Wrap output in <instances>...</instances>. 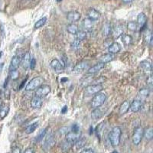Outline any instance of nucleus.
<instances>
[{
  "label": "nucleus",
  "mask_w": 153,
  "mask_h": 153,
  "mask_svg": "<svg viewBox=\"0 0 153 153\" xmlns=\"http://www.w3.org/2000/svg\"><path fill=\"white\" fill-rule=\"evenodd\" d=\"M146 82H147V85H148L149 88V90L151 91L152 89V87H153V79H152V75H149V77L147 78Z\"/></svg>",
  "instance_id": "a19ab883"
},
{
  "label": "nucleus",
  "mask_w": 153,
  "mask_h": 153,
  "mask_svg": "<svg viewBox=\"0 0 153 153\" xmlns=\"http://www.w3.org/2000/svg\"><path fill=\"white\" fill-rule=\"evenodd\" d=\"M1 55H2V52L0 53V57H1Z\"/></svg>",
  "instance_id": "4d7b16f0"
},
{
  "label": "nucleus",
  "mask_w": 153,
  "mask_h": 153,
  "mask_svg": "<svg viewBox=\"0 0 153 153\" xmlns=\"http://www.w3.org/2000/svg\"><path fill=\"white\" fill-rule=\"evenodd\" d=\"M138 25H140V27H143L146 25H147V18L145 13L141 12L139 13L137 16V22Z\"/></svg>",
  "instance_id": "412c9836"
},
{
  "label": "nucleus",
  "mask_w": 153,
  "mask_h": 153,
  "mask_svg": "<svg viewBox=\"0 0 153 153\" xmlns=\"http://www.w3.org/2000/svg\"><path fill=\"white\" fill-rule=\"evenodd\" d=\"M122 1L124 3H130V2H132L133 0H122Z\"/></svg>",
  "instance_id": "603ef678"
},
{
  "label": "nucleus",
  "mask_w": 153,
  "mask_h": 153,
  "mask_svg": "<svg viewBox=\"0 0 153 153\" xmlns=\"http://www.w3.org/2000/svg\"><path fill=\"white\" fill-rule=\"evenodd\" d=\"M80 153H94V151L92 149H85L82 150Z\"/></svg>",
  "instance_id": "49530a36"
},
{
  "label": "nucleus",
  "mask_w": 153,
  "mask_h": 153,
  "mask_svg": "<svg viewBox=\"0 0 153 153\" xmlns=\"http://www.w3.org/2000/svg\"><path fill=\"white\" fill-rule=\"evenodd\" d=\"M106 100V95L104 93H98V94H95L94 97H93L92 100H91V107L93 109H97V108H100L103 103H105V101Z\"/></svg>",
  "instance_id": "f03ea898"
},
{
  "label": "nucleus",
  "mask_w": 153,
  "mask_h": 153,
  "mask_svg": "<svg viewBox=\"0 0 153 153\" xmlns=\"http://www.w3.org/2000/svg\"><path fill=\"white\" fill-rule=\"evenodd\" d=\"M144 38L145 41L147 42V44L152 45L153 42V36L152 34V31L149 29H146V32H145L144 35Z\"/></svg>",
  "instance_id": "393cba45"
},
{
  "label": "nucleus",
  "mask_w": 153,
  "mask_h": 153,
  "mask_svg": "<svg viewBox=\"0 0 153 153\" xmlns=\"http://www.w3.org/2000/svg\"><path fill=\"white\" fill-rule=\"evenodd\" d=\"M12 153H21V149L18 146H15L14 148L12 149Z\"/></svg>",
  "instance_id": "a18cd8bd"
},
{
  "label": "nucleus",
  "mask_w": 153,
  "mask_h": 153,
  "mask_svg": "<svg viewBox=\"0 0 153 153\" xmlns=\"http://www.w3.org/2000/svg\"><path fill=\"white\" fill-rule=\"evenodd\" d=\"M35 66H36V60H35V58H31V62H30L29 68H31V70H33L35 69Z\"/></svg>",
  "instance_id": "37998d69"
},
{
  "label": "nucleus",
  "mask_w": 153,
  "mask_h": 153,
  "mask_svg": "<svg viewBox=\"0 0 153 153\" xmlns=\"http://www.w3.org/2000/svg\"><path fill=\"white\" fill-rule=\"evenodd\" d=\"M23 153H35V152H34V149L32 148H28L25 150Z\"/></svg>",
  "instance_id": "de8ad7c7"
},
{
  "label": "nucleus",
  "mask_w": 153,
  "mask_h": 153,
  "mask_svg": "<svg viewBox=\"0 0 153 153\" xmlns=\"http://www.w3.org/2000/svg\"><path fill=\"white\" fill-rule=\"evenodd\" d=\"M21 65V57L19 55H15L12 57L9 65V71L13 70H17Z\"/></svg>",
  "instance_id": "1a4fd4ad"
},
{
  "label": "nucleus",
  "mask_w": 153,
  "mask_h": 153,
  "mask_svg": "<svg viewBox=\"0 0 153 153\" xmlns=\"http://www.w3.org/2000/svg\"><path fill=\"white\" fill-rule=\"evenodd\" d=\"M80 43H81V41H80L79 39L76 38V39H74V40L71 42V48H78L79 46L80 45Z\"/></svg>",
  "instance_id": "79ce46f5"
},
{
  "label": "nucleus",
  "mask_w": 153,
  "mask_h": 153,
  "mask_svg": "<svg viewBox=\"0 0 153 153\" xmlns=\"http://www.w3.org/2000/svg\"><path fill=\"white\" fill-rule=\"evenodd\" d=\"M112 26L110 23H106L103 25V35L105 36H109L112 33Z\"/></svg>",
  "instance_id": "7c9ffc66"
},
{
  "label": "nucleus",
  "mask_w": 153,
  "mask_h": 153,
  "mask_svg": "<svg viewBox=\"0 0 153 153\" xmlns=\"http://www.w3.org/2000/svg\"><path fill=\"white\" fill-rule=\"evenodd\" d=\"M143 136L146 140H151L153 138V128L152 126L148 127L145 131H143Z\"/></svg>",
  "instance_id": "bb28decb"
},
{
  "label": "nucleus",
  "mask_w": 153,
  "mask_h": 153,
  "mask_svg": "<svg viewBox=\"0 0 153 153\" xmlns=\"http://www.w3.org/2000/svg\"><path fill=\"white\" fill-rule=\"evenodd\" d=\"M105 67V64L103 63H97V64H96L94 66L91 67V68H89L87 70V73L91 74H97L100 71V70L103 69V68Z\"/></svg>",
  "instance_id": "4468645a"
},
{
  "label": "nucleus",
  "mask_w": 153,
  "mask_h": 153,
  "mask_svg": "<svg viewBox=\"0 0 153 153\" xmlns=\"http://www.w3.org/2000/svg\"><path fill=\"white\" fill-rule=\"evenodd\" d=\"M129 106H130V103L129 101L125 100L123 103L121 104L120 107V110H119V113L120 115H123L125 113H126L128 112V110H129Z\"/></svg>",
  "instance_id": "4be33fe9"
},
{
  "label": "nucleus",
  "mask_w": 153,
  "mask_h": 153,
  "mask_svg": "<svg viewBox=\"0 0 153 153\" xmlns=\"http://www.w3.org/2000/svg\"><path fill=\"white\" fill-rule=\"evenodd\" d=\"M127 28L129 31H136L138 29V24L136 22H129L127 24Z\"/></svg>",
  "instance_id": "2f4dec72"
},
{
  "label": "nucleus",
  "mask_w": 153,
  "mask_h": 153,
  "mask_svg": "<svg viewBox=\"0 0 153 153\" xmlns=\"http://www.w3.org/2000/svg\"><path fill=\"white\" fill-rule=\"evenodd\" d=\"M44 80L42 76H35V78L30 80L28 84L25 87V91H35L37 88L40 87L41 85L43 84Z\"/></svg>",
  "instance_id": "7ed1b4c3"
},
{
  "label": "nucleus",
  "mask_w": 153,
  "mask_h": 153,
  "mask_svg": "<svg viewBox=\"0 0 153 153\" xmlns=\"http://www.w3.org/2000/svg\"><path fill=\"white\" fill-rule=\"evenodd\" d=\"M51 92V87L48 84H42L38 88L36 89L35 91V96L38 97H46L49 93Z\"/></svg>",
  "instance_id": "423d86ee"
},
{
  "label": "nucleus",
  "mask_w": 153,
  "mask_h": 153,
  "mask_svg": "<svg viewBox=\"0 0 153 153\" xmlns=\"http://www.w3.org/2000/svg\"><path fill=\"white\" fill-rule=\"evenodd\" d=\"M102 116L101 114V111L100 110L99 108H97V109H94V111L91 113V117L94 120H97V119H100Z\"/></svg>",
  "instance_id": "473e14b6"
},
{
  "label": "nucleus",
  "mask_w": 153,
  "mask_h": 153,
  "mask_svg": "<svg viewBox=\"0 0 153 153\" xmlns=\"http://www.w3.org/2000/svg\"><path fill=\"white\" fill-rule=\"evenodd\" d=\"M112 34H113L114 38H118L119 37L121 36L123 34V28L122 25H117L113 29H112Z\"/></svg>",
  "instance_id": "aec40b11"
},
{
  "label": "nucleus",
  "mask_w": 153,
  "mask_h": 153,
  "mask_svg": "<svg viewBox=\"0 0 153 153\" xmlns=\"http://www.w3.org/2000/svg\"><path fill=\"white\" fill-rule=\"evenodd\" d=\"M103 123H100L99 125L97 126V127L96 128V133H97V136L98 138H100V134L103 129Z\"/></svg>",
  "instance_id": "58836bf2"
},
{
  "label": "nucleus",
  "mask_w": 153,
  "mask_h": 153,
  "mask_svg": "<svg viewBox=\"0 0 153 153\" xmlns=\"http://www.w3.org/2000/svg\"><path fill=\"white\" fill-rule=\"evenodd\" d=\"M76 38L79 39L80 41L84 40V39L87 38V31H84V30L78 31V32L76 34Z\"/></svg>",
  "instance_id": "72a5a7b5"
},
{
  "label": "nucleus",
  "mask_w": 153,
  "mask_h": 153,
  "mask_svg": "<svg viewBox=\"0 0 153 153\" xmlns=\"http://www.w3.org/2000/svg\"><path fill=\"white\" fill-rule=\"evenodd\" d=\"M51 67L54 70V71L57 73H61L64 71V65L62 63L60 62L59 60L57 59H53L50 63Z\"/></svg>",
  "instance_id": "9d476101"
},
{
  "label": "nucleus",
  "mask_w": 153,
  "mask_h": 153,
  "mask_svg": "<svg viewBox=\"0 0 153 153\" xmlns=\"http://www.w3.org/2000/svg\"><path fill=\"white\" fill-rule=\"evenodd\" d=\"M46 22H47V18L43 17L42 19H40L38 21H37L35 24V29H38V28H40L42 27H43L45 25Z\"/></svg>",
  "instance_id": "c756f323"
},
{
  "label": "nucleus",
  "mask_w": 153,
  "mask_h": 153,
  "mask_svg": "<svg viewBox=\"0 0 153 153\" xmlns=\"http://www.w3.org/2000/svg\"><path fill=\"white\" fill-rule=\"evenodd\" d=\"M61 1H62V0H57V2H61Z\"/></svg>",
  "instance_id": "6e6d98bb"
},
{
  "label": "nucleus",
  "mask_w": 153,
  "mask_h": 153,
  "mask_svg": "<svg viewBox=\"0 0 153 153\" xmlns=\"http://www.w3.org/2000/svg\"><path fill=\"white\" fill-rule=\"evenodd\" d=\"M71 132H80V127L77 124H74L72 126V129H71Z\"/></svg>",
  "instance_id": "c03bdc74"
},
{
  "label": "nucleus",
  "mask_w": 153,
  "mask_h": 153,
  "mask_svg": "<svg viewBox=\"0 0 153 153\" xmlns=\"http://www.w3.org/2000/svg\"><path fill=\"white\" fill-rule=\"evenodd\" d=\"M139 67L143 70L144 73L147 74H151L152 72V66L151 63L147 61H143L139 64Z\"/></svg>",
  "instance_id": "9b49d317"
},
{
  "label": "nucleus",
  "mask_w": 153,
  "mask_h": 153,
  "mask_svg": "<svg viewBox=\"0 0 153 153\" xmlns=\"http://www.w3.org/2000/svg\"><path fill=\"white\" fill-rule=\"evenodd\" d=\"M31 54L29 52H26L23 55L22 58H21V65L24 69H28L29 68L30 62H31Z\"/></svg>",
  "instance_id": "ddd939ff"
},
{
  "label": "nucleus",
  "mask_w": 153,
  "mask_h": 153,
  "mask_svg": "<svg viewBox=\"0 0 153 153\" xmlns=\"http://www.w3.org/2000/svg\"><path fill=\"white\" fill-rule=\"evenodd\" d=\"M9 111V106H3V105H2V106L0 107V119L2 120V119L5 118V117L7 116Z\"/></svg>",
  "instance_id": "cd10ccee"
},
{
  "label": "nucleus",
  "mask_w": 153,
  "mask_h": 153,
  "mask_svg": "<svg viewBox=\"0 0 153 153\" xmlns=\"http://www.w3.org/2000/svg\"><path fill=\"white\" fill-rule=\"evenodd\" d=\"M67 31H68V33H70L71 35H76V34L78 32L79 28L78 26L76 25L74 23H71V24L68 25L67 26Z\"/></svg>",
  "instance_id": "5701e85b"
},
{
  "label": "nucleus",
  "mask_w": 153,
  "mask_h": 153,
  "mask_svg": "<svg viewBox=\"0 0 153 153\" xmlns=\"http://www.w3.org/2000/svg\"><path fill=\"white\" fill-rule=\"evenodd\" d=\"M143 129L142 127L138 126L136 127L133 132V136H132V142H133L134 145L138 146L140 144L142 139L143 137Z\"/></svg>",
  "instance_id": "39448f33"
},
{
  "label": "nucleus",
  "mask_w": 153,
  "mask_h": 153,
  "mask_svg": "<svg viewBox=\"0 0 153 153\" xmlns=\"http://www.w3.org/2000/svg\"><path fill=\"white\" fill-rule=\"evenodd\" d=\"M3 67H4V63H1V64H0V73L2 71Z\"/></svg>",
  "instance_id": "3c124183"
},
{
  "label": "nucleus",
  "mask_w": 153,
  "mask_h": 153,
  "mask_svg": "<svg viewBox=\"0 0 153 153\" xmlns=\"http://www.w3.org/2000/svg\"><path fill=\"white\" fill-rule=\"evenodd\" d=\"M122 135V131L119 126L113 127L109 135V139L113 146H117L120 143V138Z\"/></svg>",
  "instance_id": "f257e3e1"
},
{
  "label": "nucleus",
  "mask_w": 153,
  "mask_h": 153,
  "mask_svg": "<svg viewBox=\"0 0 153 153\" xmlns=\"http://www.w3.org/2000/svg\"><path fill=\"white\" fill-rule=\"evenodd\" d=\"M27 79H28V76H27L26 78L25 79V80H23L22 82V84H21V85H20V87H19V90H21V89H22V88H23V87H24V84H25V82H26Z\"/></svg>",
  "instance_id": "8fccbe9b"
},
{
  "label": "nucleus",
  "mask_w": 153,
  "mask_h": 153,
  "mask_svg": "<svg viewBox=\"0 0 153 153\" xmlns=\"http://www.w3.org/2000/svg\"><path fill=\"white\" fill-rule=\"evenodd\" d=\"M120 50H121V46L118 42H113L108 48V51L112 54H117L120 52Z\"/></svg>",
  "instance_id": "a211bd4d"
},
{
  "label": "nucleus",
  "mask_w": 153,
  "mask_h": 153,
  "mask_svg": "<svg viewBox=\"0 0 153 153\" xmlns=\"http://www.w3.org/2000/svg\"><path fill=\"white\" fill-rule=\"evenodd\" d=\"M121 38H122L123 43L126 46L130 45L132 43V41H133V38H132V37L130 35L123 34V35H121Z\"/></svg>",
  "instance_id": "b1692460"
},
{
  "label": "nucleus",
  "mask_w": 153,
  "mask_h": 153,
  "mask_svg": "<svg viewBox=\"0 0 153 153\" xmlns=\"http://www.w3.org/2000/svg\"><path fill=\"white\" fill-rule=\"evenodd\" d=\"M80 18H81V15L77 11H71V12H68V14H67V19L71 23L78 22Z\"/></svg>",
  "instance_id": "6e6552de"
},
{
  "label": "nucleus",
  "mask_w": 153,
  "mask_h": 153,
  "mask_svg": "<svg viewBox=\"0 0 153 153\" xmlns=\"http://www.w3.org/2000/svg\"><path fill=\"white\" fill-rule=\"evenodd\" d=\"M42 99L41 97H34L31 101V107L34 108V109H38V108H40L42 106Z\"/></svg>",
  "instance_id": "6ab92c4d"
},
{
  "label": "nucleus",
  "mask_w": 153,
  "mask_h": 153,
  "mask_svg": "<svg viewBox=\"0 0 153 153\" xmlns=\"http://www.w3.org/2000/svg\"><path fill=\"white\" fill-rule=\"evenodd\" d=\"M142 108V102L139 100H134L132 103L130 104L129 109L133 113H137Z\"/></svg>",
  "instance_id": "f3484780"
},
{
  "label": "nucleus",
  "mask_w": 153,
  "mask_h": 153,
  "mask_svg": "<svg viewBox=\"0 0 153 153\" xmlns=\"http://www.w3.org/2000/svg\"><path fill=\"white\" fill-rule=\"evenodd\" d=\"M2 105H3V103H2V100L1 99V98H0V107H1V106H2Z\"/></svg>",
  "instance_id": "864d4df0"
},
{
  "label": "nucleus",
  "mask_w": 153,
  "mask_h": 153,
  "mask_svg": "<svg viewBox=\"0 0 153 153\" xmlns=\"http://www.w3.org/2000/svg\"><path fill=\"white\" fill-rule=\"evenodd\" d=\"M87 67H88V65L87 63L85 62H80L79 64L76 65V66L73 69V73L74 74H80L82 73L83 71H84L85 70L87 69Z\"/></svg>",
  "instance_id": "2eb2a0df"
},
{
  "label": "nucleus",
  "mask_w": 153,
  "mask_h": 153,
  "mask_svg": "<svg viewBox=\"0 0 153 153\" xmlns=\"http://www.w3.org/2000/svg\"><path fill=\"white\" fill-rule=\"evenodd\" d=\"M86 144V139H79L75 143V146L77 149L83 148Z\"/></svg>",
  "instance_id": "e433bc0d"
},
{
  "label": "nucleus",
  "mask_w": 153,
  "mask_h": 153,
  "mask_svg": "<svg viewBox=\"0 0 153 153\" xmlns=\"http://www.w3.org/2000/svg\"><path fill=\"white\" fill-rule=\"evenodd\" d=\"M113 59V54H110V53H108V54H104V55L101 56L100 57V62L103 63V64H106V63H109Z\"/></svg>",
  "instance_id": "a878e982"
},
{
  "label": "nucleus",
  "mask_w": 153,
  "mask_h": 153,
  "mask_svg": "<svg viewBox=\"0 0 153 153\" xmlns=\"http://www.w3.org/2000/svg\"><path fill=\"white\" fill-rule=\"evenodd\" d=\"M19 73L17 70H13V71H9V76L12 80H16L19 78Z\"/></svg>",
  "instance_id": "c9c22d12"
},
{
  "label": "nucleus",
  "mask_w": 153,
  "mask_h": 153,
  "mask_svg": "<svg viewBox=\"0 0 153 153\" xmlns=\"http://www.w3.org/2000/svg\"><path fill=\"white\" fill-rule=\"evenodd\" d=\"M87 16H88V19H90L91 21L94 22L98 20L100 18L101 15L100 12H98L97 9H94V8H91L87 11Z\"/></svg>",
  "instance_id": "f8f14e48"
},
{
  "label": "nucleus",
  "mask_w": 153,
  "mask_h": 153,
  "mask_svg": "<svg viewBox=\"0 0 153 153\" xmlns=\"http://www.w3.org/2000/svg\"><path fill=\"white\" fill-rule=\"evenodd\" d=\"M112 153H119V152H117V151H113Z\"/></svg>",
  "instance_id": "5fc2aeb1"
},
{
  "label": "nucleus",
  "mask_w": 153,
  "mask_h": 153,
  "mask_svg": "<svg viewBox=\"0 0 153 153\" xmlns=\"http://www.w3.org/2000/svg\"><path fill=\"white\" fill-rule=\"evenodd\" d=\"M72 146H73V145L71 144V143H68V142H67L66 140H65V141L62 143V145H61V148H62V150L64 152H68L70 149L71 148Z\"/></svg>",
  "instance_id": "4c0bfd02"
},
{
  "label": "nucleus",
  "mask_w": 153,
  "mask_h": 153,
  "mask_svg": "<svg viewBox=\"0 0 153 153\" xmlns=\"http://www.w3.org/2000/svg\"><path fill=\"white\" fill-rule=\"evenodd\" d=\"M38 122L33 123L31 124V125L28 126L27 127L26 130H25V132H26L27 134L32 133V132H34L35 130H36V129L38 128Z\"/></svg>",
  "instance_id": "c85d7f7f"
},
{
  "label": "nucleus",
  "mask_w": 153,
  "mask_h": 153,
  "mask_svg": "<svg viewBox=\"0 0 153 153\" xmlns=\"http://www.w3.org/2000/svg\"><path fill=\"white\" fill-rule=\"evenodd\" d=\"M139 94L143 97H149L150 94V90L149 88H143L139 91Z\"/></svg>",
  "instance_id": "ea45409f"
},
{
  "label": "nucleus",
  "mask_w": 153,
  "mask_h": 153,
  "mask_svg": "<svg viewBox=\"0 0 153 153\" xmlns=\"http://www.w3.org/2000/svg\"><path fill=\"white\" fill-rule=\"evenodd\" d=\"M67 112H68V106H65L62 108V110H61V113L65 114V113H66Z\"/></svg>",
  "instance_id": "09e8293b"
},
{
  "label": "nucleus",
  "mask_w": 153,
  "mask_h": 153,
  "mask_svg": "<svg viewBox=\"0 0 153 153\" xmlns=\"http://www.w3.org/2000/svg\"><path fill=\"white\" fill-rule=\"evenodd\" d=\"M94 27V22L93 21H91V19L87 18V19H84L82 22V28L83 30L85 31H91Z\"/></svg>",
  "instance_id": "dca6fc26"
},
{
  "label": "nucleus",
  "mask_w": 153,
  "mask_h": 153,
  "mask_svg": "<svg viewBox=\"0 0 153 153\" xmlns=\"http://www.w3.org/2000/svg\"><path fill=\"white\" fill-rule=\"evenodd\" d=\"M47 130H48V128H46V129H42V130L40 131V132H39L38 136H36V141L37 142H40L41 140H42V139H43V138L45 137V136L46 135Z\"/></svg>",
  "instance_id": "f704fd0d"
},
{
  "label": "nucleus",
  "mask_w": 153,
  "mask_h": 153,
  "mask_svg": "<svg viewBox=\"0 0 153 153\" xmlns=\"http://www.w3.org/2000/svg\"><path fill=\"white\" fill-rule=\"evenodd\" d=\"M80 132H69L66 134V137H65V140L71 144L74 145L75 144L77 140L80 139Z\"/></svg>",
  "instance_id": "0eeeda50"
},
{
  "label": "nucleus",
  "mask_w": 153,
  "mask_h": 153,
  "mask_svg": "<svg viewBox=\"0 0 153 153\" xmlns=\"http://www.w3.org/2000/svg\"><path fill=\"white\" fill-rule=\"evenodd\" d=\"M103 90V86L100 84H91L85 87V94L87 96L95 95Z\"/></svg>",
  "instance_id": "20e7f679"
}]
</instances>
